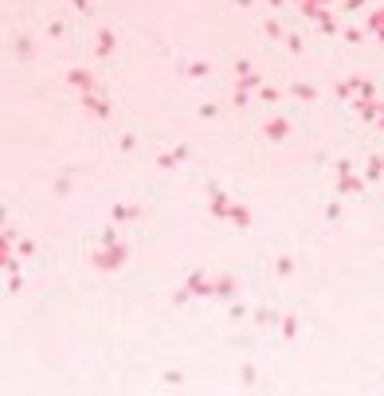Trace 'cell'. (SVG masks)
<instances>
[{
	"label": "cell",
	"instance_id": "1",
	"mask_svg": "<svg viewBox=\"0 0 384 396\" xmlns=\"http://www.w3.org/2000/svg\"><path fill=\"white\" fill-rule=\"evenodd\" d=\"M267 133H271V138H282V133H287V126H282V122H271V126H267Z\"/></svg>",
	"mask_w": 384,
	"mask_h": 396
}]
</instances>
